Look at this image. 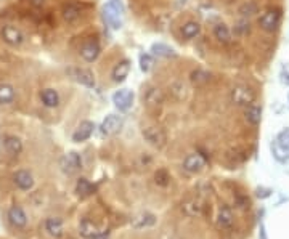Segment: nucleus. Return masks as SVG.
I'll return each mask as SVG.
<instances>
[{
	"instance_id": "1",
	"label": "nucleus",
	"mask_w": 289,
	"mask_h": 239,
	"mask_svg": "<svg viewBox=\"0 0 289 239\" xmlns=\"http://www.w3.org/2000/svg\"><path fill=\"white\" fill-rule=\"evenodd\" d=\"M271 153L279 162L289 161V129H284L276 135L271 143Z\"/></svg>"
},
{
	"instance_id": "2",
	"label": "nucleus",
	"mask_w": 289,
	"mask_h": 239,
	"mask_svg": "<svg viewBox=\"0 0 289 239\" xmlns=\"http://www.w3.org/2000/svg\"><path fill=\"white\" fill-rule=\"evenodd\" d=\"M142 135H143L145 141H148L151 146L158 148V149H161L162 146H166V143H167L166 132H164L161 127H158V125H148V127H145Z\"/></svg>"
},
{
	"instance_id": "3",
	"label": "nucleus",
	"mask_w": 289,
	"mask_h": 239,
	"mask_svg": "<svg viewBox=\"0 0 289 239\" xmlns=\"http://www.w3.org/2000/svg\"><path fill=\"white\" fill-rule=\"evenodd\" d=\"M255 100V93L247 85H235L231 89V101L238 106H249Z\"/></svg>"
},
{
	"instance_id": "4",
	"label": "nucleus",
	"mask_w": 289,
	"mask_h": 239,
	"mask_svg": "<svg viewBox=\"0 0 289 239\" xmlns=\"http://www.w3.org/2000/svg\"><path fill=\"white\" fill-rule=\"evenodd\" d=\"M124 119L119 114H109L103 119V122L100 125V132L106 135V137H113V135H118L122 130Z\"/></svg>"
},
{
	"instance_id": "5",
	"label": "nucleus",
	"mask_w": 289,
	"mask_h": 239,
	"mask_svg": "<svg viewBox=\"0 0 289 239\" xmlns=\"http://www.w3.org/2000/svg\"><path fill=\"white\" fill-rule=\"evenodd\" d=\"M281 23V10L278 9H270L265 13H262V17L259 18V25L263 31H268V33H273L276 31Z\"/></svg>"
},
{
	"instance_id": "6",
	"label": "nucleus",
	"mask_w": 289,
	"mask_h": 239,
	"mask_svg": "<svg viewBox=\"0 0 289 239\" xmlns=\"http://www.w3.org/2000/svg\"><path fill=\"white\" fill-rule=\"evenodd\" d=\"M60 167L66 175H74L81 170L82 167V161L81 156L76 153V151H71V153L65 154L63 157L60 159Z\"/></svg>"
},
{
	"instance_id": "7",
	"label": "nucleus",
	"mask_w": 289,
	"mask_h": 239,
	"mask_svg": "<svg viewBox=\"0 0 289 239\" xmlns=\"http://www.w3.org/2000/svg\"><path fill=\"white\" fill-rule=\"evenodd\" d=\"M103 20L111 29H121L122 26V12L114 5L106 4L103 7Z\"/></svg>"
},
{
	"instance_id": "8",
	"label": "nucleus",
	"mask_w": 289,
	"mask_h": 239,
	"mask_svg": "<svg viewBox=\"0 0 289 239\" xmlns=\"http://www.w3.org/2000/svg\"><path fill=\"white\" fill-rule=\"evenodd\" d=\"M2 39L9 44L10 47H20L23 42H25L26 36L23 34V31L17 26H12V25H7L2 29Z\"/></svg>"
},
{
	"instance_id": "9",
	"label": "nucleus",
	"mask_w": 289,
	"mask_h": 239,
	"mask_svg": "<svg viewBox=\"0 0 289 239\" xmlns=\"http://www.w3.org/2000/svg\"><path fill=\"white\" fill-rule=\"evenodd\" d=\"M113 103L119 111H129L134 105V92L129 89H121L113 95Z\"/></svg>"
},
{
	"instance_id": "10",
	"label": "nucleus",
	"mask_w": 289,
	"mask_h": 239,
	"mask_svg": "<svg viewBox=\"0 0 289 239\" xmlns=\"http://www.w3.org/2000/svg\"><path fill=\"white\" fill-rule=\"evenodd\" d=\"M61 13H63L65 21L69 23V25H73V23L79 21L82 17V4L76 2V0H69V2H66L63 5Z\"/></svg>"
},
{
	"instance_id": "11",
	"label": "nucleus",
	"mask_w": 289,
	"mask_h": 239,
	"mask_svg": "<svg viewBox=\"0 0 289 239\" xmlns=\"http://www.w3.org/2000/svg\"><path fill=\"white\" fill-rule=\"evenodd\" d=\"M206 167V157L198 153L188 154L183 161V169L190 173H199Z\"/></svg>"
},
{
	"instance_id": "12",
	"label": "nucleus",
	"mask_w": 289,
	"mask_h": 239,
	"mask_svg": "<svg viewBox=\"0 0 289 239\" xmlns=\"http://www.w3.org/2000/svg\"><path fill=\"white\" fill-rule=\"evenodd\" d=\"M93 130H95V124H93L92 121H82L73 133V141L82 143L85 140H89L92 137Z\"/></svg>"
},
{
	"instance_id": "13",
	"label": "nucleus",
	"mask_w": 289,
	"mask_h": 239,
	"mask_svg": "<svg viewBox=\"0 0 289 239\" xmlns=\"http://www.w3.org/2000/svg\"><path fill=\"white\" fill-rule=\"evenodd\" d=\"M69 73L73 74V77L76 79L77 82L85 85V87H95L97 81H95V76L90 69H84V68H76V69H69Z\"/></svg>"
},
{
	"instance_id": "14",
	"label": "nucleus",
	"mask_w": 289,
	"mask_h": 239,
	"mask_svg": "<svg viewBox=\"0 0 289 239\" xmlns=\"http://www.w3.org/2000/svg\"><path fill=\"white\" fill-rule=\"evenodd\" d=\"M233 225V210L230 205L222 204L217 212V226L220 229H228Z\"/></svg>"
},
{
	"instance_id": "15",
	"label": "nucleus",
	"mask_w": 289,
	"mask_h": 239,
	"mask_svg": "<svg viewBox=\"0 0 289 239\" xmlns=\"http://www.w3.org/2000/svg\"><path fill=\"white\" fill-rule=\"evenodd\" d=\"M9 220L15 228H25L28 225V215L21 205H13L9 210Z\"/></svg>"
},
{
	"instance_id": "16",
	"label": "nucleus",
	"mask_w": 289,
	"mask_h": 239,
	"mask_svg": "<svg viewBox=\"0 0 289 239\" xmlns=\"http://www.w3.org/2000/svg\"><path fill=\"white\" fill-rule=\"evenodd\" d=\"M100 45L97 41H89V42H85L82 45V49H81V57L87 61V63H93L98 57H100Z\"/></svg>"
},
{
	"instance_id": "17",
	"label": "nucleus",
	"mask_w": 289,
	"mask_h": 239,
	"mask_svg": "<svg viewBox=\"0 0 289 239\" xmlns=\"http://www.w3.org/2000/svg\"><path fill=\"white\" fill-rule=\"evenodd\" d=\"M13 181H15V185L23 191H29L34 186V178L28 170H18L13 175Z\"/></svg>"
},
{
	"instance_id": "18",
	"label": "nucleus",
	"mask_w": 289,
	"mask_h": 239,
	"mask_svg": "<svg viewBox=\"0 0 289 239\" xmlns=\"http://www.w3.org/2000/svg\"><path fill=\"white\" fill-rule=\"evenodd\" d=\"M145 103L150 108H159L164 103V93L158 87H150L145 93Z\"/></svg>"
},
{
	"instance_id": "19",
	"label": "nucleus",
	"mask_w": 289,
	"mask_h": 239,
	"mask_svg": "<svg viewBox=\"0 0 289 239\" xmlns=\"http://www.w3.org/2000/svg\"><path fill=\"white\" fill-rule=\"evenodd\" d=\"M201 210H202V202L198 197L185 199V201L182 202V212L185 215H188V217H196V215L201 213Z\"/></svg>"
},
{
	"instance_id": "20",
	"label": "nucleus",
	"mask_w": 289,
	"mask_h": 239,
	"mask_svg": "<svg viewBox=\"0 0 289 239\" xmlns=\"http://www.w3.org/2000/svg\"><path fill=\"white\" fill-rule=\"evenodd\" d=\"M45 229H47V233H49L50 236H53V237H61V236L65 234L63 221H61V218H58V217L47 218V221H45Z\"/></svg>"
},
{
	"instance_id": "21",
	"label": "nucleus",
	"mask_w": 289,
	"mask_h": 239,
	"mask_svg": "<svg viewBox=\"0 0 289 239\" xmlns=\"http://www.w3.org/2000/svg\"><path fill=\"white\" fill-rule=\"evenodd\" d=\"M4 149L10 156H18L23 151V143L18 137H13V135H7L4 137Z\"/></svg>"
},
{
	"instance_id": "22",
	"label": "nucleus",
	"mask_w": 289,
	"mask_h": 239,
	"mask_svg": "<svg viewBox=\"0 0 289 239\" xmlns=\"http://www.w3.org/2000/svg\"><path fill=\"white\" fill-rule=\"evenodd\" d=\"M129 71H130V61L129 60H122L119 61L118 65L113 68V73H111V77L114 82H124L126 81V77L129 76Z\"/></svg>"
},
{
	"instance_id": "23",
	"label": "nucleus",
	"mask_w": 289,
	"mask_h": 239,
	"mask_svg": "<svg viewBox=\"0 0 289 239\" xmlns=\"http://www.w3.org/2000/svg\"><path fill=\"white\" fill-rule=\"evenodd\" d=\"M79 233L85 239H92L93 236H97L100 233V228L97 226V223L92 221L90 218H82L79 223Z\"/></svg>"
},
{
	"instance_id": "24",
	"label": "nucleus",
	"mask_w": 289,
	"mask_h": 239,
	"mask_svg": "<svg viewBox=\"0 0 289 239\" xmlns=\"http://www.w3.org/2000/svg\"><path fill=\"white\" fill-rule=\"evenodd\" d=\"M156 223V217L150 212H143V213H138L137 217L132 220V226L137 228V229H142V228H148V226H153Z\"/></svg>"
},
{
	"instance_id": "25",
	"label": "nucleus",
	"mask_w": 289,
	"mask_h": 239,
	"mask_svg": "<svg viewBox=\"0 0 289 239\" xmlns=\"http://www.w3.org/2000/svg\"><path fill=\"white\" fill-rule=\"evenodd\" d=\"M41 100L47 108H57L60 105V95L53 89H45L41 93Z\"/></svg>"
},
{
	"instance_id": "26",
	"label": "nucleus",
	"mask_w": 289,
	"mask_h": 239,
	"mask_svg": "<svg viewBox=\"0 0 289 239\" xmlns=\"http://www.w3.org/2000/svg\"><path fill=\"white\" fill-rule=\"evenodd\" d=\"M244 116H246V121L251 125H259L262 121V108L257 105H249L246 106Z\"/></svg>"
},
{
	"instance_id": "27",
	"label": "nucleus",
	"mask_w": 289,
	"mask_h": 239,
	"mask_svg": "<svg viewBox=\"0 0 289 239\" xmlns=\"http://www.w3.org/2000/svg\"><path fill=\"white\" fill-rule=\"evenodd\" d=\"M201 34V25L196 21H186L182 26V36L186 41H191V39L198 37Z\"/></svg>"
},
{
	"instance_id": "28",
	"label": "nucleus",
	"mask_w": 289,
	"mask_h": 239,
	"mask_svg": "<svg viewBox=\"0 0 289 239\" xmlns=\"http://www.w3.org/2000/svg\"><path fill=\"white\" fill-rule=\"evenodd\" d=\"M214 36H215L217 41L222 42V44H230V41H231V31L225 23H218V25H215Z\"/></svg>"
},
{
	"instance_id": "29",
	"label": "nucleus",
	"mask_w": 289,
	"mask_h": 239,
	"mask_svg": "<svg viewBox=\"0 0 289 239\" xmlns=\"http://www.w3.org/2000/svg\"><path fill=\"white\" fill-rule=\"evenodd\" d=\"M93 185L92 183L87 180V178H79L77 180V183H76V193H77V196L79 197H87V196H90L92 193H93Z\"/></svg>"
},
{
	"instance_id": "30",
	"label": "nucleus",
	"mask_w": 289,
	"mask_h": 239,
	"mask_svg": "<svg viewBox=\"0 0 289 239\" xmlns=\"http://www.w3.org/2000/svg\"><path fill=\"white\" fill-rule=\"evenodd\" d=\"M15 100V89L10 84H0V105H10Z\"/></svg>"
},
{
	"instance_id": "31",
	"label": "nucleus",
	"mask_w": 289,
	"mask_h": 239,
	"mask_svg": "<svg viewBox=\"0 0 289 239\" xmlns=\"http://www.w3.org/2000/svg\"><path fill=\"white\" fill-rule=\"evenodd\" d=\"M151 52L154 55H158V57H164V58H174L175 57V50L174 49H170L169 45L166 44H154L151 47Z\"/></svg>"
},
{
	"instance_id": "32",
	"label": "nucleus",
	"mask_w": 289,
	"mask_h": 239,
	"mask_svg": "<svg viewBox=\"0 0 289 239\" xmlns=\"http://www.w3.org/2000/svg\"><path fill=\"white\" fill-rule=\"evenodd\" d=\"M190 79H191V82H193L194 85H204V84H207V82L210 81V74L206 73V71L198 69V71H193Z\"/></svg>"
},
{
	"instance_id": "33",
	"label": "nucleus",
	"mask_w": 289,
	"mask_h": 239,
	"mask_svg": "<svg viewBox=\"0 0 289 239\" xmlns=\"http://www.w3.org/2000/svg\"><path fill=\"white\" fill-rule=\"evenodd\" d=\"M154 181H156V185L158 186H162V188H166L169 183H170V175L166 169H159L158 172L154 173Z\"/></svg>"
},
{
	"instance_id": "34",
	"label": "nucleus",
	"mask_w": 289,
	"mask_h": 239,
	"mask_svg": "<svg viewBox=\"0 0 289 239\" xmlns=\"http://www.w3.org/2000/svg\"><path fill=\"white\" fill-rule=\"evenodd\" d=\"M154 65V60L150 53H142L140 55V69L143 71V73H150L151 68Z\"/></svg>"
},
{
	"instance_id": "35",
	"label": "nucleus",
	"mask_w": 289,
	"mask_h": 239,
	"mask_svg": "<svg viewBox=\"0 0 289 239\" xmlns=\"http://www.w3.org/2000/svg\"><path fill=\"white\" fill-rule=\"evenodd\" d=\"M279 81L283 85H289V63L281 66V71H279Z\"/></svg>"
},
{
	"instance_id": "36",
	"label": "nucleus",
	"mask_w": 289,
	"mask_h": 239,
	"mask_svg": "<svg viewBox=\"0 0 289 239\" xmlns=\"http://www.w3.org/2000/svg\"><path fill=\"white\" fill-rule=\"evenodd\" d=\"M92 239H109V231H100L97 236H93Z\"/></svg>"
},
{
	"instance_id": "37",
	"label": "nucleus",
	"mask_w": 289,
	"mask_h": 239,
	"mask_svg": "<svg viewBox=\"0 0 289 239\" xmlns=\"http://www.w3.org/2000/svg\"><path fill=\"white\" fill-rule=\"evenodd\" d=\"M109 4H111V5H114L116 9H119L121 12L124 10V7H122V2H121V0H111V2H109Z\"/></svg>"
},
{
	"instance_id": "38",
	"label": "nucleus",
	"mask_w": 289,
	"mask_h": 239,
	"mask_svg": "<svg viewBox=\"0 0 289 239\" xmlns=\"http://www.w3.org/2000/svg\"><path fill=\"white\" fill-rule=\"evenodd\" d=\"M287 101H289V95H287Z\"/></svg>"
}]
</instances>
